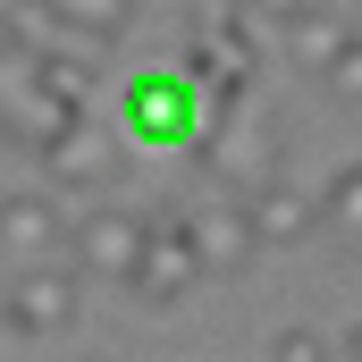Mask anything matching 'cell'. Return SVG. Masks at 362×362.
<instances>
[{
    "instance_id": "obj_1",
    "label": "cell",
    "mask_w": 362,
    "mask_h": 362,
    "mask_svg": "<svg viewBox=\"0 0 362 362\" xmlns=\"http://www.w3.org/2000/svg\"><path fill=\"white\" fill-rule=\"evenodd\" d=\"M278 152H286V135H278L270 118L245 101V110H228V118H211L202 127V144H194V169H211V185L219 194H253V185H270V177H286L278 169Z\"/></svg>"
},
{
    "instance_id": "obj_2",
    "label": "cell",
    "mask_w": 362,
    "mask_h": 362,
    "mask_svg": "<svg viewBox=\"0 0 362 362\" xmlns=\"http://www.w3.org/2000/svg\"><path fill=\"white\" fill-rule=\"evenodd\" d=\"M152 245V211H127V202H93L85 219H68V270L76 278H101V286H127L135 262Z\"/></svg>"
},
{
    "instance_id": "obj_3",
    "label": "cell",
    "mask_w": 362,
    "mask_h": 362,
    "mask_svg": "<svg viewBox=\"0 0 362 362\" xmlns=\"http://www.w3.org/2000/svg\"><path fill=\"white\" fill-rule=\"evenodd\" d=\"M85 312V278L68 262H42V270H17L0 278V329L8 337H68Z\"/></svg>"
},
{
    "instance_id": "obj_4",
    "label": "cell",
    "mask_w": 362,
    "mask_h": 362,
    "mask_svg": "<svg viewBox=\"0 0 362 362\" xmlns=\"http://www.w3.org/2000/svg\"><path fill=\"white\" fill-rule=\"evenodd\" d=\"M202 127H211V118H202V93L185 85L177 68L127 85V135H135V144H152V152H194Z\"/></svg>"
},
{
    "instance_id": "obj_5",
    "label": "cell",
    "mask_w": 362,
    "mask_h": 362,
    "mask_svg": "<svg viewBox=\"0 0 362 362\" xmlns=\"http://www.w3.org/2000/svg\"><path fill=\"white\" fill-rule=\"evenodd\" d=\"M34 160H42V177H51V185H42L51 202H59V194H76V202H110V185H118V144H110L93 118L59 127Z\"/></svg>"
},
{
    "instance_id": "obj_6",
    "label": "cell",
    "mask_w": 362,
    "mask_h": 362,
    "mask_svg": "<svg viewBox=\"0 0 362 362\" xmlns=\"http://www.w3.org/2000/svg\"><path fill=\"white\" fill-rule=\"evenodd\" d=\"M185 219V253H194V270L202 278H245L253 270V253H262V236H253V219H245V202L236 194H202Z\"/></svg>"
},
{
    "instance_id": "obj_7",
    "label": "cell",
    "mask_w": 362,
    "mask_h": 362,
    "mask_svg": "<svg viewBox=\"0 0 362 362\" xmlns=\"http://www.w3.org/2000/svg\"><path fill=\"white\" fill-rule=\"evenodd\" d=\"M42 262H68V211L42 185H17V194H0V270L17 278Z\"/></svg>"
},
{
    "instance_id": "obj_8",
    "label": "cell",
    "mask_w": 362,
    "mask_h": 362,
    "mask_svg": "<svg viewBox=\"0 0 362 362\" xmlns=\"http://www.w3.org/2000/svg\"><path fill=\"white\" fill-rule=\"evenodd\" d=\"M194 253H185V219L177 211H152V245H144V262H135V278H127V303H144V312H169V303H185L194 295Z\"/></svg>"
},
{
    "instance_id": "obj_9",
    "label": "cell",
    "mask_w": 362,
    "mask_h": 362,
    "mask_svg": "<svg viewBox=\"0 0 362 362\" xmlns=\"http://www.w3.org/2000/svg\"><path fill=\"white\" fill-rule=\"evenodd\" d=\"M245 219H253V236H262V245H303V236L320 228L312 194H303V185H286V177L253 185V194H245Z\"/></svg>"
},
{
    "instance_id": "obj_10",
    "label": "cell",
    "mask_w": 362,
    "mask_h": 362,
    "mask_svg": "<svg viewBox=\"0 0 362 362\" xmlns=\"http://www.w3.org/2000/svg\"><path fill=\"white\" fill-rule=\"evenodd\" d=\"M312 211H320V228H329L346 253H362V160H337V177L312 194Z\"/></svg>"
},
{
    "instance_id": "obj_11",
    "label": "cell",
    "mask_w": 362,
    "mask_h": 362,
    "mask_svg": "<svg viewBox=\"0 0 362 362\" xmlns=\"http://www.w3.org/2000/svg\"><path fill=\"white\" fill-rule=\"evenodd\" d=\"M51 25H68L85 42H118L135 25V0H51Z\"/></svg>"
},
{
    "instance_id": "obj_12",
    "label": "cell",
    "mask_w": 362,
    "mask_h": 362,
    "mask_svg": "<svg viewBox=\"0 0 362 362\" xmlns=\"http://www.w3.org/2000/svg\"><path fill=\"white\" fill-rule=\"evenodd\" d=\"M346 34H354V25H337L329 8H312V17H295V25H286V51H295V68H312V76H320V68L337 59V42H346Z\"/></svg>"
},
{
    "instance_id": "obj_13",
    "label": "cell",
    "mask_w": 362,
    "mask_h": 362,
    "mask_svg": "<svg viewBox=\"0 0 362 362\" xmlns=\"http://www.w3.org/2000/svg\"><path fill=\"white\" fill-rule=\"evenodd\" d=\"M262 362H337V337H320V329L295 320V329H278V337H270V354H262Z\"/></svg>"
},
{
    "instance_id": "obj_14",
    "label": "cell",
    "mask_w": 362,
    "mask_h": 362,
    "mask_svg": "<svg viewBox=\"0 0 362 362\" xmlns=\"http://www.w3.org/2000/svg\"><path fill=\"white\" fill-rule=\"evenodd\" d=\"M320 93H329V101H362V34L337 42V59L320 68Z\"/></svg>"
},
{
    "instance_id": "obj_15",
    "label": "cell",
    "mask_w": 362,
    "mask_h": 362,
    "mask_svg": "<svg viewBox=\"0 0 362 362\" xmlns=\"http://www.w3.org/2000/svg\"><path fill=\"white\" fill-rule=\"evenodd\" d=\"M253 8H262V17H270V25H295V17H312V8H320V0H253Z\"/></svg>"
},
{
    "instance_id": "obj_16",
    "label": "cell",
    "mask_w": 362,
    "mask_h": 362,
    "mask_svg": "<svg viewBox=\"0 0 362 362\" xmlns=\"http://www.w3.org/2000/svg\"><path fill=\"white\" fill-rule=\"evenodd\" d=\"M337 362H362V320L346 329V337H337Z\"/></svg>"
},
{
    "instance_id": "obj_17",
    "label": "cell",
    "mask_w": 362,
    "mask_h": 362,
    "mask_svg": "<svg viewBox=\"0 0 362 362\" xmlns=\"http://www.w3.org/2000/svg\"><path fill=\"white\" fill-rule=\"evenodd\" d=\"M0 8H51V0H0Z\"/></svg>"
},
{
    "instance_id": "obj_18",
    "label": "cell",
    "mask_w": 362,
    "mask_h": 362,
    "mask_svg": "<svg viewBox=\"0 0 362 362\" xmlns=\"http://www.w3.org/2000/svg\"><path fill=\"white\" fill-rule=\"evenodd\" d=\"M228 8H253V0H228Z\"/></svg>"
}]
</instances>
